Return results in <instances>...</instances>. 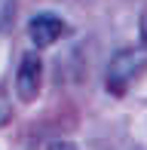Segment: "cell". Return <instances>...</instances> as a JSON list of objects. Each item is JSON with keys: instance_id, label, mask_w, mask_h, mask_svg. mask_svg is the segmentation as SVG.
Returning a JSON list of instances; mask_svg holds the SVG:
<instances>
[{"instance_id": "6da1fadb", "label": "cell", "mask_w": 147, "mask_h": 150, "mask_svg": "<svg viewBox=\"0 0 147 150\" xmlns=\"http://www.w3.org/2000/svg\"><path fill=\"white\" fill-rule=\"evenodd\" d=\"M147 71V49L141 46H126V49L113 52L107 71H104V86L110 95H123Z\"/></svg>"}, {"instance_id": "7a4b0ae2", "label": "cell", "mask_w": 147, "mask_h": 150, "mask_svg": "<svg viewBox=\"0 0 147 150\" xmlns=\"http://www.w3.org/2000/svg\"><path fill=\"white\" fill-rule=\"evenodd\" d=\"M40 86H43V61H40L37 52H25L18 67H16V95H18V101H25V104L37 101Z\"/></svg>"}, {"instance_id": "3957f363", "label": "cell", "mask_w": 147, "mask_h": 150, "mask_svg": "<svg viewBox=\"0 0 147 150\" xmlns=\"http://www.w3.org/2000/svg\"><path fill=\"white\" fill-rule=\"evenodd\" d=\"M28 37L37 46H52L58 37H64V22L55 12H40L28 22Z\"/></svg>"}, {"instance_id": "277c9868", "label": "cell", "mask_w": 147, "mask_h": 150, "mask_svg": "<svg viewBox=\"0 0 147 150\" xmlns=\"http://www.w3.org/2000/svg\"><path fill=\"white\" fill-rule=\"evenodd\" d=\"M12 16H16V0H0V34L9 31Z\"/></svg>"}, {"instance_id": "5b68a950", "label": "cell", "mask_w": 147, "mask_h": 150, "mask_svg": "<svg viewBox=\"0 0 147 150\" xmlns=\"http://www.w3.org/2000/svg\"><path fill=\"white\" fill-rule=\"evenodd\" d=\"M12 117V104H9V98H6L3 92H0V126H6Z\"/></svg>"}, {"instance_id": "8992f818", "label": "cell", "mask_w": 147, "mask_h": 150, "mask_svg": "<svg viewBox=\"0 0 147 150\" xmlns=\"http://www.w3.org/2000/svg\"><path fill=\"white\" fill-rule=\"evenodd\" d=\"M138 34H141V43H144V49H147V9L141 12V22H138Z\"/></svg>"}, {"instance_id": "52a82bcc", "label": "cell", "mask_w": 147, "mask_h": 150, "mask_svg": "<svg viewBox=\"0 0 147 150\" xmlns=\"http://www.w3.org/2000/svg\"><path fill=\"white\" fill-rule=\"evenodd\" d=\"M49 150H77V144L74 141H52Z\"/></svg>"}]
</instances>
